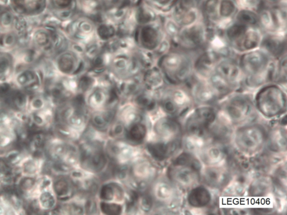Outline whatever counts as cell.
<instances>
[{
    "mask_svg": "<svg viewBox=\"0 0 287 215\" xmlns=\"http://www.w3.org/2000/svg\"><path fill=\"white\" fill-rule=\"evenodd\" d=\"M238 61L243 83L248 87L256 88L273 83L276 60L260 48L240 54Z\"/></svg>",
    "mask_w": 287,
    "mask_h": 215,
    "instance_id": "cell-1",
    "label": "cell"
},
{
    "mask_svg": "<svg viewBox=\"0 0 287 215\" xmlns=\"http://www.w3.org/2000/svg\"><path fill=\"white\" fill-rule=\"evenodd\" d=\"M202 166L196 157L189 152L177 157L169 169L170 180L180 188L188 190L195 187L200 179Z\"/></svg>",
    "mask_w": 287,
    "mask_h": 215,
    "instance_id": "cell-2",
    "label": "cell"
},
{
    "mask_svg": "<svg viewBox=\"0 0 287 215\" xmlns=\"http://www.w3.org/2000/svg\"><path fill=\"white\" fill-rule=\"evenodd\" d=\"M194 59L185 51L167 54L161 60V67L167 80L174 85L188 83L194 75Z\"/></svg>",
    "mask_w": 287,
    "mask_h": 215,
    "instance_id": "cell-3",
    "label": "cell"
},
{
    "mask_svg": "<svg viewBox=\"0 0 287 215\" xmlns=\"http://www.w3.org/2000/svg\"><path fill=\"white\" fill-rule=\"evenodd\" d=\"M255 104L258 111L265 117H278L286 112V94L279 84H266L256 93Z\"/></svg>",
    "mask_w": 287,
    "mask_h": 215,
    "instance_id": "cell-4",
    "label": "cell"
},
{
    "mask_svg": "<svg viewBox=\"0 0 287 215\" xmlns=\"http://www.w3.org/2000/svg\"><path fill=\"white\" fill-rule=\"evenodd\" d=\"M208 35L206 24L200 21L182 27L175 42L185 52L197 51L207 47Z\"/></svg>",
    "mask_w": 287,
    "mask_h": 215,
    "instance_id": "cell-5",
    "label": "cell"
},
{
    "mask_svg": "<svg viewBox=\"0 0 287 215\" xmlns=\"http://www.w3.org/2000/svg\"><path fill=\"white\" fill-rule=\"evenodd\" d=\"M267 140L264 127L259 125L243 126L238 129L235 142L239 150L246 154L252 155L259 152Z\"/></svg>",
    "mask_w": 287,
    "mask_h": 215,
    "instance_id": "cell-6",
    "label": "cell"
},
{
    "mask_svg": "<svg viewBox=\"0 0 287 215\" xmlns=\"http://www.w3.org/2000/svg\"><path fill=\"white\" fill-rule=\"evenodd\" d=\"M223 111L234 125H242L255 117L254 106L245 95H236L228 99L223 105Z\"/></svg>",
    "mask_w": 287,
    "mask_h": 215,
    "instance_id": "cell-7",
    "label": "cell"
},
{
    "mask_svg": "<svg viewBox=\"0 0 287 215\" xmlns=\"http://www.w3.org/2000/svg\"><path fill=\"white\" fill-rule=\"evenodd\" d=\"M216 119L215 109L209 105H203L190 114L186 122V130L189 135L202 136Z\"/></svg>",
    "mask_w": 287,
    "mask_h": 215,
    "instance_id": "cell-8",
    "label": "cell"
},
{
    "mask_svg": "<svg viewBox=\"0 0 287 215\" xmlns=\"http://www.w3.org/2000/svg\"><path fill=\"white\" fill-rule=\"evenodd\" d=\"M213 72L234 90L243 83V76L238 61L231 57L219 59Z\"/></svg>",
    "mask_w": 287,
    "mask_h": 215,
    "instance_id": "cell-9",
    "label": "cell"
},
{
    "mask_svg": "<svg viewBox=\"0 0 287 215\" xmlns=\"http://www.w3.org/2000/svg\"><path fill=\"white\" fill-rule=\"evenodd\" d=\"M191 106L190 95L183 89L172 91L163 100L162 107L164 111L174 117H181L189 111Z\"/></svg>",
    "mask_w": 287,
    "mask_h": 215,
    "instance_id": "cell-10",
    "label": "cell"
},
{
    "mask_svg": "<svg viewBox=\"0 0 287 215\" xmlns=\"http://www.w3.org/2000/svg\"><path fill=\"white\" fill-rule=\"evenodd\" d=\"M157 135L161 141L168 143H181L182 129L180 123L173 118H165L160 119L155 125Z\"/></svg>",
    "mask_w": 287,
    "mask_h": 215,
    "instance_id": "cell-11",
    "label": "cell"
},
{
    "mask_svg": "<svg viewBox=\"0 0 287 215\" xmlns=\"http://www.w3.org/2000/svg\"><path fill=\"white\" fill-rule=\"evenodd\" d=\"M260 49L276 60L286 53V32L264 33Z\"/></svg>",
    "mask_w": 287,
    "mask_h": 215,
    "instance_id": "cell-12",
    "label": "cell"
},
{
    "mask_svg": "<svg viewBox=\"0 0 287 215\" xmlns=\"http://www.w3.org/2000/svg\"><path fill=\"white\" fill-rule=\"evenodd\" d=\"M264 33L259 27H248L232 49L239 54L260 49Z\"/></svg>",
    "mask_w": 287,
    "mask_h": 215,
    "instance_id": "cell-13",
    "label": "cell"
},
{
    "mask_svg": "<svg viewBox=\"0 0 287 215\" xmlns=\"http://www.w3.org/2000/svg\"><path fill=\"white\" fill-rule=\"evenodd\" d=\"M205 183L213 188H223L231 179L230 171L226 167L218 165L209 166L203 174Z\"/></svg>",
    "mask_w": 287,
    "mask_h": 215,
    "instance_id": "cell-14",
    "label": "cell"
},
{
    "mask_svg": "<svg viewBox=\"0 0 287 215\" xmlns=\"http://www.w3.org/2000/svg\"><path fill=\"white\" fill-rule=\"evenodd\" d=\"M82 165L85 169L99 172L106 166L107 159L101 150L90 146L82 148L81 152Z\"/></svg>",
    "mask_w": 287,
    "mask_h": 215,
    "instance_id": "cell-15",
    "label": "cell"
},
{
    "mask_svg": "<svg viewBox=\"0 0 287 215\" xmlns=\"http://www.w3.org/2000/svg\"><path fill=\"white\" fill-rule=\"evenodd\" d=\"M193 98L202 105H209L221 98L207 80L201 79L193 85Z\"/></svg>",
    "mask_w": 287,
    "mask_h": 215,
    "instance_id": "cell-16",
    "label": "cell"
},
{
    "mask_svg": "<svg viewBox=\"0 0 287 215\" xmlns=\"http://www.w3.org/2000/svg\"><path fill=\"white\" fill-rule=\"evenodd\" d=\"M200 157L208 166L218 165L227 157V151L223 143L213 141L203 147Z\"/></svg>",
    "mask_w": 287,
    "mask_h": 215,
    "instance_id": "cell-17",
    "label": "cell"
},
{
    "mask_svg": "<svg viewBox=\"0 0 287 215\" xmlns=\"http://www.w3.org/2000/svg\"><path fill=\"white\" fill-rule=\"evenodd\" d=\"M181 145V143L159 141L150 143L148 145V150L155 159L162 161L173 155L179 149Z\"/></svg>",
    "mask_w": 287,
    "mask_h": 215,
    "instance_id": "cell-18",
    "label": "cell"
},
{
    "mask_svg": "<svg viewBox=\"0 0 287 215\" xmlns=\"http://www.w3.org/2000/svg\"><path fill=\"white\" fill-rule=\"evenodd\" d=\"M272 179L266 176H260L251 184L248 193L252 198L266 197L273 189Z\"/></svg>",
    "mask_w": 287,
    "mask_h": 215,
    "instance_id": "cell-19",
    "label": "cell"
},
{
    "mask_svg": "<svg viewBox=\"0 0 287 215\" xmlns=\"http://www.w3.org/2000/svg\"><path fill=\"white\" fill-rule=\"evenodd\" d=\"M211 200V194L204 186H198L191 189L188 197L189 204L195 208L207 206Z\"/></svg>",
    "mask_w": 287,
    "mask_h": 215,
    "instance_id": "cell-20",
    "label": "cell"
},
{
    "mask_svg": "<svg viewBox=\"0 0 287 215\" xmlns=\"http://www.w3.org/2000/svg\"><path fill=\"white\" fill-rule=\"evenodd\" d=\"M269 147L274 152H283L286 149V130L280 127H276L272 130L268 136Z\"/></svg>",
    "mask_w": 287,
    "mask_h": 215,
    "instance_id": "cell-21",
    "label": "cell"
},
{
    "mask_svg": "<svg viewBox=\"0 0 287 215\" xmlns=\"http://www.w3.org/2000/svg\"><path fill=\"white\" fill-rule=\"evenodd\" d=\"M233 21L247 27H259L258 13L250 10L238 9Z\"/></svg>",
    "mask_w": 287,
    "mask_h": 215,
    "instance_id": "cell-22",
    "label": "cell"
},
{
    "mask_svg": "<svg viewBox=\"0 0 287 215\" xmlns=\"http://www.w3.org/2000/svg\"><path fill=\"white\" fill-rule=\"evenodd\" d=\"M156 192L157 197L166 202H174L178 199L175 189L167 183H159L157 186Z\"/></svg>",
    "mask_w": 287,
    "mask_h": 215,
    "instance_id": "cell-23",
    "label": "cell"
},
{
    "mask_svg": "<svg viewBox=\"0 0 287 215\" xmlns=\"http://www.w3.org/2000/svg\"><path fill=\"white\" fill-rule=\"evenodd\" d=\"M273 83L279 85L286 83V52L276 60Z\"/></svg>",
    "mask_w": 287,
    "mask_h": 215,
    "instance_id": "cell-24",
    "label": "cell"
},
{
    "mask_svg": "<svg viewBox=\"0 0 287 215\" xmlns=\"http://www.w3.org/2000/svg\"><path fill=\"white\" fill-rule=\"evenodd\" d=\"M55 192L61 200H66L73 195V188L68 180L60 179L56 180L54 184Z\"/></svg>",
    "mask_w": 287,
    "mask_h": 215,
    "instance_id": "cell-25",
    "label": "cell"
},
{
    "mask_svg": "<svg viewBox=\"0 0 287 215\" xmlns=\"http://www.w3.org/2000/svg\"><path fill=\"white\" fill-rule=\"evenodd\" d=\"M123 191L118 185L113 184L104 185L100 191V197L106 201H110L115 198H122Z\"/></svg>",
    "mask_w": 287,
    "mask_h": 215,
    "instance_id": "cell-26",
    "label": "cell"
},
{
    "mask_svg": "<svg viewBox=\"0 0 287 215\" xmlns=\"http://www.w3.org/2000/svg\"><path fill=\"white\" fill-rule=\"evenodd\" d=\"M272 160L271 156L267 153H262L250 160L251 168L260 173H265L270 168Z\"/></svg>",
    "mask_w": 287,
    "mask_h": 215,
    "instance_id": "cell-27",
    "label": "cell"
},
{
    "mask_svg": "<svg viewBox=\"0 0 287 215\" xmlns=\"http://www.w3.org/2000/svg\"><path fill=\"white\" fill-rule=\"evenodd\" d=\"M147 134V128L139 123L133 124L127 132V138L133 142H141Z\"/></svg>",
    "mask_w": 287,
    "mask_h": 215,
    "instance_id": "cell-28",
    "label": "cell"
},
{
    "mask_svg": "<svg viewBox=\"0 0 287 215\" xmlns=\"http://www.w3.org/2000/svg\"><path fill=\"white\" fill-rule=\"evenodd\" d=\"M272 183L275 184L282 192L286 193V169L285 166H280L275 171Z\"/></svg>",
    "mask_w": 287,
    "mask_h": 215,
    "instance_id": "cell-29",
    "label": "cell"
},
{
    "mask_svg": "<svg viewBox=\"0 0 287 215\" xmlns=\"http://www.w3.org/2000/svg\"><path fill=\"white\" fill-rule=\"evenodd\" d=\"M113 114L112 112H106L101 114H96L92 118L93 125L99 129L107 128L110 123L113 120Z\"/></svg>",
    "mask_w": 287,
    "mask_h": 215,
    "instance_id": "cell-30",
    "label": "cell"
},
{
    "mask_svg": "<svg viewBox=\"0 0 287 215\" xmlns=\"http://www.w3.org/2000/svg\"><path fill=\"white\" fill-rule=\"evenodd\" d=\"M238 9H246L258 12L264 6L262 0H235Z\"/></svg>",
    "mask_w": 287,
    "mask_h": 215,
    "instance_id": "cell-31",
    "label": "cell"
},
{
    "mask_svg": "<svg viewBox=\"0 0 287 215\" xmlns=\"http://www.w3.org/2000/svg\"><path fill=\"white\" fill-rule=\"evenodd\" d=\"M102 212L108 215H117L121 214L122 207L116 203L103 202L100 204Z\"/></svg>",
    "mask_w": 287,
    "mask_h": 215,
    "instance_id": "cell-32",
    "label": "cell"
},
{
    "mask_svg": "<svg viewBox=\"0 0 287 215\" xmlns=\"http://www.w3.org/2000/svg\"><path fill=\"white\" fill-rule=\"evenodd\" d=\"M40 206L45 209H50L55 206L56 200L54 195L49 192H44L40 196Z\"/></svg>",
    "mask_w": 287,
    "mask_h": 215,
    "instance_id": "cell-33",
    "label": "cell"
},
{
    "mask_svg": "<svg viewBox=\"0 0 287 215\" xmlns=\"http://www.w3.org/2000/svg\"><path fill=\"white\" fill-rule=\"evenodd\" d=\"M166 31L168 35L172 38L174 41H176V38H178L181 27L178 23L174 20L173 18L169 19L166 22Z\"/></svg>",
    "mask_w": 287,
    "mask_h": 215,
    "instance_id": "cell-34",
    "label": "cell"
},
{
    "mask_svg": "<svg viewBox=\"0 0 287 215\" xmlns=\"http://www.w3.org/2000/svg\"><path fill=\"white\" fill-rule=\"evenodd\" d=\"M26 97L25 94L21 93H17L14 94L12 97V102L18 108H23L26 104Z\"/></svg>",
    "mask_w": 287,
    "mask_h": 215,
    "instance_id": "cell-35",
    "label": "cell"
},
{
    "mask_svg": "<svg viewBox=\"0 0 287 215\" xmlns=\"http://www.w3.org/2000/svg\"><path fill=\"white\" fill-rule=\"evenodd\" d=\"M36 181L30 177H26L22 179L19 183V187L23 191H28L31 189L35 184Z\"/></svg>",
    "mask_w": 287,
    "mask_h": 215,
    "instance_id": "cell-36",
    "label": "cell"
},
{
    "mask_svg": "<svg viewBox=\"0 0 287 215\" xmlns=\"http://www.w3.org/2000/svg\"><path fill=\"white\" fill-rule=\"evenodd\" d=\"M153 206V200L149 195H145L141 198L140 206L144 211H151Z\"/></svg>",
    "mask_w": 287,
    "mask_h": 215,
    "instance_id": "cell-37",
    "label": "cell"
},
{
    "mask_svg": "<svg viewBox=\"0 0 287 215\" xmlns=\"http://www.w3.org/2000/svg\"><path fill=\"white\" fill-rule=\"evenodd\" d=\"M104 100V96L103 93L100 91H96L91 97L90 103L94 106H98L103 102Z\"/></svg>",
    "mask_w": 287,
    "mask_h": 215,
    "instance_id": "cell-38",
    "label": "cell"
},
{
    "mask_svg": "<svg viewBox=\"0 0 287 215\" xmlns=\"http://www.w3.org/2000/svg\"><path fill=\"white\" fill-rule=\"evenodd\" d=\"M23 171L28 175L34 174L37 171V166L35 162L32 160L26 161L23 165Z\"/></svg>",
    "mask_w": 287,
    "mask_h": 215,
    "instance_id": "cell-39",
    "label": "cell"
},
{
    "mask_svg": "<svg viewBox=\"0 0 287 215\" xmlns=\"http://www.w3.org/2000/svg\"><path fill=\"white\" fill-rule=\"evenodd\" d=\"M158 6L164 9H172L173 8L177 0H153Z\"/></svg>",
    "mask_w": 287,
    "mask_h": 215,
    "instance_id": "cell-40",
    "label": "cell"
},
{
    "mask_svg": "<svg viewBox=\"0 0 287 215\" xmlns=\"http://www.w3.org/2000/svg\"><path fill=\"white\" fill-rule=\"evenodd\" d=\"M125 131V128L121 123H116L112 128V134L114 136H121Z\"/></svg>",
    "mask_w": 287,
    "mask_h": 215,
    "instance_id": "cell-41",
    "label": "cell"
},
{
    "mask_svg": "<svg viewBox=\"0 0 287 215\" xmlns=\"http://www.w3.org/2000/svg\"><path fill=\"white\" fill-rule=\"evenodd\" d=\"M19 157V153L17 151H12L9 153L7 156V161L9 163H16Z\"/></svg>",
    "mask_w": 287,
    "mask_h": 215,
    "instance_id": "cell-42",
    "label": "cell"
},
{
    "mask_svg": "<svg viewBox=\"0 0 287 215\" xmlns=\"http://www.w3.org/2000/svg\"><path fill=\"white\" fill-rule=\"evenodd\" d=\"M264 6L271 7L282 3H286V0H262Z\"/></svg>",
    "mask_w": 287,
    "mask_h": 215,
    "instance_id": "cell-43",
    "label": "cell"
},
{
    "mask_svg": "<svg viewBox=\"0 0 287 215\" xmlns=\"http://www.w3.org/2000/svg\"><path fill=\"white\" fill-rule=\"evenodd\" d=\"M95 209H96V204L93 200H91L87 202V206H86V210L87 211L90 212V213H93Z\"/></svg>",
    "mask_w": 287,
    "mask_h": 215,
    "instance_id": "cell-44",
    "label": "cell"
},
{
    "mask_svg": "<svg viewBox=\"0 0 287 215\" xmlns=\"http://www.w3.org/2000/svg\"><path fill=\"white\" fill-rule=\"evenodd\" d=\"M43 106V102L40 99H36L32 102V106L33 108L38 109L41 108Z\"/></svg>",
    "mask_w": 287,
    "mask_h": 215,
    "instance_id": "cell-45",
    "label": "cell"
},
{
    "mask_svg": "<svg viewBox=\"0 0 287 215\" xmlns=\"http://www.w3.org/2000/svg\"><path fill=\"white\" fill-rule=\"evenodd\" d=\"M57 6L61 7H68L71 3V0H55Z\"/></svg>",
    "mask_w": 287,
    "mask_h": 215,
    "instance_id": "cell-46",
    "label": "cell"
},
{
    "mask_svg": "<svg viewBox=\"0 0 287 215\" xmlns=\"http://www.w3.org/2000/svg\"><path fill=\"white\" fill-rule=\"evenodd\" d=\"M3 209L2 207H0V214H3Z\"/></svg>",
    "mask_w": 287,
    "mask_h": 215,
    "instance_id": "cell-47",
    "label": "cell"
}]
</instances>
